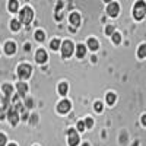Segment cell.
<instances>
[{
  "mask_svg": "<svg viewBox=\"0 0 146 146\" xmlns=\"http://www.w3.org/2000/svg\"><path fill=\"white\" fill-rule=\"evenodd\" d=\"M32 16H34L32 9L23 7V9L21 10V13H19V21H21L22 23H29V22L32 21Z\"/></svg>",
  "mask_w": 146,
  "mask_h": 146,
  "instance_id": "6da1fadb",
  "label": "cell"
},
{
  "mask_svg": "<svg viewBox=\"0 0 146 146\" xmlns=\"http://www.w3.org/2000/svg\"><path fill=\"white\" fill-rule=\"evenodd\" d=\"M146 13V5L145 2H137L135 5V9H133V15H135L136 19H142Z\"/></svg>",
  "mask_w": 146,
  "mask_h": 146,
  "instance_id": "7a4b0ae2",
  "label": "cell"
},
{
  "mask_svg": "<svg viewBox=\"0 0 146 146\" xmlns=\"http://www.w3.org/2000/svg\"><path fill=\"white\" fill-rule=\"evenodd\" d=\"M31 72H32V69L29 64H21L18 67V75L21 79H28L31 76Z\"/></svg>",
  "mask_w": 146,
  "mask_h": 146,
  "instance_id": "3957f363",
  "label": "cell"
},
{
  "mask_svg": "<svg viewBox=\"0 0 146 146\" xmlns=\"http://www.w3.org/2000/svg\"><path fill=\"white\" fill-rule=\"evenodd\" d=\"M73 53V44L70 41H64L63 45H62V54L63 57H70Z\"/></svg>",
  "mask_w": 146,
  "mask_h": 146,
  "instance_id": "277c9868",
  "label": "cell"
},
{
  "mask_svg": "<svg viewBox=\"0 0 146 146\" xmlns=\"http://www.w3.org/2000/svg\"><path fill=\"white\" fill-rule=\"evenodd\" d=\"M67 135H69V145L70 146H76L79 143V136H78V133H76L75 129H70Z\"/></svg>",
  "mask_w": 146,
  "mask_h": 146,
  "instance_id": "5b68a950",
  "label": "cell"
},
{
  "mask_svg": "<svg viewBox=\"0 0 146 146\" xmlns=\"http://www.w3.org/2000/svg\"><path fill=\"white\" fill-rule=\"evenodd\" d=\"M118 10H120V6H118V3H110L108 5V7H107V12H108V15L110 16H117L118 15Z\"/></svg>",
  "mask_w": 146,
  "mask_h": 146,
  "instance_id": "8992f818",
  "label": "cell"
},
{
  "mask_svg": "<svg viewBox=\"0 0 146 146\" xmlns=\"http://www.w3.org/2000/svg\"><path fill=\"white\" fill-rule=\"evenodd\" d=\"M57 110L60 113H67L69 110H70V102L67 101V100H64V101H62L58 104V107H57Z\"/></svg>",
  "mask_w": 146,
  "mask_h": 146,
  "instance_id": "52a82bcc",
  "label": "cell"
},
{
  "mask_svg": "<svg viewBox=\"0 0 146 146\" xmlns=\"http://www.w3.org/2000/svg\"><path fill=\"white\" fill-rule=\"evenodd\" d=\"M35 58H36V62H38V63H45L47 62V53L44 50H38V51H36Z\"/></svg>",
  "mask_w": 146,
  "mask_h": 146,
  "instance_id": "ba28073f",
  "label": "cell"
},
{
  "mask_svg": "<svg viewBox=\"0 0 146 146\" xmlns=\"http://www.w3.org/2000/svg\"><path fill=\"white\" fill-rule=\"evenodd\" d=\"M70 23L73 27H78L79 23H80V16L79 13H76V12H73V13L70 15Z\"/></svg>",
  "mask_w": 146,
  "mask_h": 146,
  "instance_id": "9c48e42d",
  "label": "cell"
},
{
  "mask_svg": "<svg viewBox=\"0 0 146 146\" xmlns=\"http://www.w3.org/2000/svg\"><path fill=\"white\" fill-rule=\"evenodd\" d=\"M5 51L7 53V54H13L15 51H16V45H15V42H6V45H5Z\"/></svg>",
  "mask_w": 146,
  "mask_h": 146,
  "instance_id": "30bf717a",
  "label": "cell"
},
{
  "mask_svg": "<svg viewBox=\"0 0 146 146\" xmlns=\"http://www.w3.org/2000/svg\"><path fill=\"white\" fill-rule=\"evenodd\" d=\"M85 54H86V47H85L83 44H79V45L76 47V56H78L79 58H82Z\"/></svg>",
  "mask_w": 146,
  "mask_h": 146,
  "instance_id": "8fae6325",
  "label": "cell"
},
{
  "mask_svg": "<svg viewBox=\"0 0 146 146\" xmlns=\"http://www.w3.org/2000/svg\"><path fill=\"white\" fill-rule=\"evenodd\" d=\"M18 91H19V94H21V95L27 94V91H28V86H27V83H23V82H19V83H18Z\"/></svg>",
  "mask_w": 146,
  "mask_h": 146,
  "instance_id": "7c38bea8",
  "label": "cell"
},
{
  "mask_svg": "<svg viewBox=\"0 0 146 146\" xmlns=\"http://www.w3.org/2000/svg\"><path fill=\"white\" fill-rule=\"evenodd\" d=\"M88 47L91 48V50H96V48H98V41H96L95 38H89L88 40Z\"/></svg>",
  "mask_w": 146,
  "mask_h": 146,
  "instance_id": "4fadbf2b",
  "label": "cell"
},
{
  "mask_svg": "<svg viewBox=\"0 0 146 146\" xmlns=\"http://www.w3.org/2000/svg\"><path fill=\"white\" fill-rule=\"evenodd\" d=\"M67 89H69V86H67V83L62 82V83L58 85V92L62 94V95H66V94H67Z\"/></svg>",
  "mask_w": 146,
  "mask_h": 146,
  "instance_id": "5bb4252c",
  "label": "cell"
},
{
  "mask_svg": "<svg viewBox=\"0 0 146 146\" xmlns=\"http://www.w3.org/2000/svg\"><path fill=\"white\" fill-rule=\"evenodd\" d=\"M107 102H108L110 105H113V104L115 102V94H113V92L107 94Z\"/></svg>",
  "mask_w": 146,
  "mask_h": 146,
  "instance_id": "9a60e30c",
  "label": "cell"
},
{
  "mask_svg": "<svg viewBox=\"0 0 146 146\" xmlns=\"http://www.w3.org/2000/svg\"><path fill=\"white\" fill-rule=\"evenodd\" d=\"M137 56H139L140 58H143V57H146V45H145V44L139 47V51H137Z\"/></svg>",
  "mask_w": 146,
  "mask_h": 146,
  "instance_id": "2e32d148",
  "label": "cell"
},
{
  "mask_svg": "<svg viewBox=\"0 0 146 146\" xmlns=\"http://www.w3.org/2000/svg\"><path fill=\"white\" fill-rule=\"evenodd\" d=\"M12 91H13V89H12V86H10V85H3V92L6 94V96H7V98H9V96H10V94H12Z\"/></svg>",
  "mask_w": 146,
  "mask_h": 146,
  "instance_id": "e0dca14e",
  "label": "cell"
},
{
  "mask_svg": "<svg viewBox=\"0 0 146 146\" xmlns=\"http://www.w3.org/2000/svg\"><path fill=\"white\" fill-rule=\"evenodd\" d=\"M10 27H12V29H13V31H18L19 29V27H21V23H19V21H12L10 22Z\"/></svg>",
  "mask_w": 146,
  "mask_h": 146,
  "instance_id": "ac0fdd59",
  "label": "cell"
},
{
  "mask_svg": "<svg viewBox=\"0 0 146 146\" xmlns=\"http://www.w3.org/2000/svg\"><path fill=\"white\" fill-rule=\"evenodd\" d=\"M35 38L38 40V41H44L45 35H44V32H42V31H36V32H35Z\"/></svg>",
  "mask_w": 146,
  "mask_h": 146,
  "instance_id": "d6986e66",
  "label": "cell"
},
{
  "mask_svg": "<svg viewBox=\"0 0 146 146\" xmlns=\"http://www.w3.org/2000/svg\"><path fill=\"white\" fill-rule=\"evenodd\" d=\"M113 41H114L115 44H120V41H121V35H120L118 32H114V34H113Z\"/></svg>",
  "mask_w": 146,
  "mask_h": 146,
  "instance_id": "ffe728a7",
  "label": "cell"
},
{
  "mask_svg": "<svg viewBox=\"0 0 146 146\" xmlns=\"http://www.w3.org/2000/svg\"><path fill=\"white\" fill-rule=\"evenodd\" d=\"M9 9H10L12 12H16V9H18V2H15V0H13V2H10V3H9Z\"/></svg>",
  "mask_w": 146,
  "mask_h": 146,
  "instance_id": "44dd1931",
  "label": "cell"
},
{
  "mask_svg": "<svg viewBox=\"0 0 146 146\" xmlns=\"http://www.w3.org/2000/svg\"><path fill=\"white\" fill-rule=\"evenodd\" d=\"M51 48H53V50H57V48H60V41H58V40H53V41H51Z\"/></svg>",
  "mask_w": 146,
  "mask_h": 146,
  "instance_id": "7402d4cb",
  "label": "cell"
},
{
  "mask_svg": "<svg viewBox=\"0 0 146 146\" xmlns=\"http://www.w3.org/2000/svg\"><path fill=\"white\" fill-rule=\"evenodd\" d=\"M92 124H94V121H92V118H91V117H88L86 120H85V126H86L88 129H91V127H92Z\"/></svg>",
  "mask_w": 146,
  "mask_h": 146,
  "instance_id": "603a6c76",
  "label": "cell"
},
{
  "mask_svg": "<svg viewBox=\"0 0 146 146\" xmlns=\"http://www.w3.org/2000/svg\"><path fill=\"white\" fill-rule=\"evenodd\" d=\"M105 32H107L108 35H113V32H114V28H113L111 25H108V27L105 28Z\"/></svg>",
  "mask_w": 146,
  "mask_h": 146,
  "instance_id": "cb8c5ba5",
  "label": "cell"
},
{
  "mask_svg": "<svg viewBox=\"0 0 146 146\" xmlns=\"http://www.w3.org/2000/svg\"><path fill=\"white\" fill-rule=\"evenodd\" d=\"M85 127H86V126H85L83 121H79V123H78V129H79V131H83V130H85Z\"/></svg>",
  "mask_w": 146,
  "mask_h": 146,
  "instance_id": "d4e9b609",
  "label": "cell"
},
{
  "mask_svg": "<svg viewBox=\"0 0 146 146\" xmlns=\"http://www.w3.org/2000/svg\"><path fill=\"white\" fill-rule=\"evenodd\" d=\"M5 145H6V136L0 135V146H5Z\"/></svg>",
  "mask_w": 146,
  "mask_h": 146,
  "instance_id": "484cf974",
  "label": "cell"
},
{
  "mask_svg": "<svg viewBox=\"0 0 146 146\" xmlns=\"http://www.w3.org/2000/svg\"><path fill=\"white\" fill-rule=\"evenodd\" d=\"M95 110H96V111H101V110H102V104H101L100 101L95 102Z\"/></svg>",
  "mask_w": 146,
  "mask_h": 146,
  "instance_id": "4316f807",
  "label": "cell"
},
{
  "mask_svg": "<svg viewBox=\"0 0 146 146\" xmlns=\"http://www.w3.org/2000/svg\"><path fill=\"white\" fill-rule=\"evenodd\" d=\"M27 107H32V100H28L27 101Z\"/></svg>",
  "mask_w": 146,
  "mask_h": 146,
  "instance_id": "83f0119b",
  "label": "cell"
},
{
  "mask_svg": "<svg viewBox=\"0 0 146 146\" xmlns=\"http://www.w3.org/2000/svg\"><path fill=\"white\" fill-rule=\"evenodd\" d=\"M142 123L146 126V115H143V117H142Z\"/></svg>",
  "mask_w": 146,
  "mask_h": 146,
  "instance_id": "f1b7e54d",
  "label": "cell"
},
{
  "mask_svg": "<svg viewBox=\"0 0 146 146\" xmlns=\"http://www.w3.org/2000/svg\"><path fill=\"white\" fill-rule=\"evenodd\" d=\"M83 146H89V145H88V143H85V145H83Z\"/></svg>",
  "mask_w": 146,
  "mask_h": 146,
  "instance_id": "f546056e",
  "label": "cell"
},
{
  "mask_svg": "<svg viewBox=\"0 0 146 146\" xmlns=\"http://www.w3.org/2000/svg\"><path fill=\"white\" fill-rule=\"evenodd\" d=\"M9 146H16V145H9Z\"/></svg>",
  "mask_w": 146,
  "mask_h": 146,
  "instance_id": "4dcf8cb0",
  "label": "cell"
}]
</instances>
